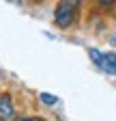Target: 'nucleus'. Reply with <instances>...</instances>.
I'll return each instance as SVG.
<instances>
[{"label":"nucleus","instance_id":"2","mask_svg":"<svg viewBox=\"0 0 116 121\" xmlns=\"http://www.w3.org/2000/svg\"><path fill=\"white\" fill-rule=\"evenodd\" d=\"M88 54L97 67H101L108 73H116V52H99L97 48H90Z\"/></svg>","mask_w":116,"mask_h":121},{"label":"nucleus","instance_id":"5","mask_svg":"<svg viewBox=\"0 0 116 121\" xmlns=\"http://www.w3.org/2000/svg\"><path fill=\"white\" fill-rule=\"evenodd\" d=\"M110 43H112V45H116V33H114V35L110 37Z\"/></svg>","mask_w":116,"mask_h":121},{"label":"nucleus","instance_id":"7","mask_svg":"<svg viewBox=\"0 0 116 121\" xmlns=\"http://www.w3.org/2000/svg\"><path fill=\"white\" fill-rule=\"evenodd\" d=\"M32 121H45V119H39V117H32Z\"/></svg>","mask_w":116,"mask_h":121},{"label":"nucleus","instance_id":"1","mask_svg":"<svg viewBox=\"0 0 116 121\" xmlns=\"http://www.w3.org/2000/svg\"><path fill=\"white\" fill-rule=\"evenodd\" d=\"M75 2H60L54 11V24L58 28H69L75 22Z\"/></svg>","mask_w":116,"mask_h":121},{"label":"nucleus","instance_id":"6","mask_svg":"<svg viewBox=\"0 0 116 121\" xmlns=\"http://www.w3.org/2000/svg\"><path fill=\"white\" fill-rule=\"evenodd\" d=\"M17 121H32L30 117H22V119H17Z\"/></svg>","mask_w":116,"mask_h":121},{"label":"nucleus","instance_id":"4","mask_svg":"<svg viewBox=\"0 0 116 121\" xmlns=\"http://www.w3.org/2000/svg\"><path fill=\"white\" fill-rule=\"evenodd\" d=\"M41 102H43V104H47V106H54V104L58 102V97L52 95V93H41Z\"/></svg>","mask_w":116,"mask_h":121},{"label":"nucleus","instance_id":"3","mask_svg":"<svg viewBox=\"0 0 116 121\" xmlns=\"http://www.w3.org/2000/svg\"><path fill=\"white\" fill-rule=\"evenodd\" d=\"M15 115V108H13V99L9 93H2L0 95V121H9Z\"/></svg>","mask_w":116,"mask_h":121}]
</instances>
